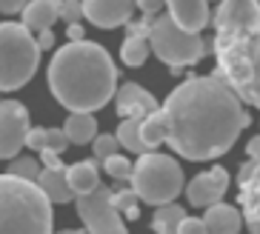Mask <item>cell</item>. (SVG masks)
<instances>
[{"label":"cell","instance_id":"cell-2","mask_svg":"<svg viewBox=\"0 0 260 234\" xmlns=\"http://www.w3.org/2000/svg\"><path fill=\"white\" fill-rule=\"evenodd\" d=\"M49 89L69 112L92 114L115 97L117 66L100 43H69L49 63Z\"/></svg>","mask_w":260,"mask_h":234},{"label":"cell","instance_id":"cell-39","mask_svg":"<svg viewBox=\"0 0 260 234\" xmlns=\"http://www.w3.org/2000/svg\"><path fill=\"white\" fill-rule=\"evenodd\" d=\"M257 146H260V140L252 137V143H249V154H252V160H257Z\"/></svg>","mask_w":260,"mask_h":234},{"label":"cell","instance_id":"cell-20","mask_svg":"<svg viewBox=\"0 0 260 234\" xmlns=\"http://www.w3.org/2000/svg\"><path fill=\"white\" fill-rule=\"evenodd\" d=\"M140 137H143V143L149 151H154L166 140V117H163L160 109L152 114H146L143 120H140Z\"/></svg>","mask_w":260,"mask_h":234},{"label":"cell","instance_id":"cell-35","mask_svg":"<svg viewBox=\"0 0 260 234\" xmlns=\"http://www.w3.org/2000/svg\"><path fill=\"white\" fill-rule=\"evenodd\" d=\"M29 0H0V12L3 15H17V12H23V6Z\"/></svg>","mask_w":260,"mask_h":234},{"label":"cell","instance_id":"cell-14","mask_svg":"<svg viewBox=\"0 0 260 234\" xmlns=\"http://www.w3.org/2000/svg\"><path fill=\"white\" fill-rule=\"evenodd\" d=\"M117 100V112H120L123 120H143L146 114L157 112V100L138 83H123L120 89L115 91Z\"/></svg>","mask_w":260,"mask_h":234},{"label":"cell","instance_id":"cell-19","mask_svg":"<svg viewBox=\"0 0 260 234\" xmlns=\"http://www.w3.org/2000/svg\"><path fill=\"white\" fill-rule=\"evenodd\" d=\"M63 135L69 143H92L94 135H98V120L92 114H80V112H72L66 126H63Z\"/></svg>","mask_w":260,"mask_h":234},{"label":"cell","instance_id":"cell-16","mask_svg":"<svg viewBox=\"0 0 260 234\" xmlns=\"http://www.w3.org/2000/svg\"><path fill=\"white\" fill-rule=\"evenodd\" d=\"M240 226H243V217L229 203H214L203 214V228H206V234H240Z\"/></svg>","mask_w":260,"mask_h":234},{"label":"cell","instance_id":"cell-28","mask_svg":"<svg viewBox=\"0 0 260 234\" xmlns=\"http://www.w3.org/2000/svg\"><path fill=\"white\" fill-rule=\"evenodd\" d=\"M60 17H63V23H69V26L83 20V6H80V0H60Z\"/></svg>","mask_w":260,"mask_h":234},{"label":"cell","instance_id":"cell-31","mask_svg":"<svg viewBox=\"0 0 260 234\" xmlns=\"http://www.w3.org/2000/svg\"><path fill=\"white\" fill-rule=\"evenodd\" d=\"M237 183H240V189H246V186L257 183V160H249V163L240 169V174H237Z\"/></svg>","mask_w":260,"mask_h":234},{"label":"cell","instance_id":"cell-6","mask_svg":"<svg viewBox=\"0 0 260 234\" xmlns=\"http://www.w3.org/2000/svg\"><path fill=\"white\" fill-rule=\"evenodd\" d=\"M132 191L138 200L149 206H166L175 203V197L183 191V169L175 157L146 151L132 166Z\"/></svg>","mask_w":260,"mask_h":234},{"label":"cell","instance_id":"cell-33","mask_svg":"<svg viewBox=\"0 0 260 234\" xmlns=\"http://www.w3.org/2000/svg\"><path fill=\"white\" fill-rule=\"evenodd\" d=\"M26 146L35 151H43V146H46V128H29L26 131Z\"/></svg>","mask_w":260,"mask_h":234},{"label":"cell","instance_id":"cell-21","mask_svg":"<svg viewBox=\"0 0 260 234\" xmlns=\"http://www.w3.org/2000/svg\"><path fill=\"white\" fill-rule=\"evenodd\" d=\"M183 217H186V212L177 203L157 206V212H154V217H152V228L157 234H175Z\"/></svg>","mask_w":260,"mask_h":234},{"label":"cell","instance_id":"cell-29","mask_svg":"<svg viewBox=\"0 0 260 234\" xmlns=\"http://www.w3.org/2000/svg\"><path fill=\"white\" fill-rule=\"evenodd\" d=\"M46 151H54V154H63V151L69 149V140L63 135V128H46Z\"/></svg>","mask_w":260,"mask_h":234},{"label":"cell","instance_id":"cell-17","mask_svg":"<svg viewBox=\"0 0 260 234\" xmlns=\"http://www.w3.org/2000/svg\"><path fill=\"white\" fill-rule=\"evenodd\" d=\"M35 186L40 189V194L46 197L49 203H69V200H75L69 183H66V169H40Z\"/></svg>","mask_w":260,"mask_h":234},{"label":"cell","instance_id":"cell-40","mask_svg":"<svg viewBox=\"0 0 260 234\" xmlns=\"http://www.w3.org/2000/svg\"><path fill=\"white\" fill-rule=\"evenodd\" d=\"M57 234H83V231H77V228H66V231H57Z\"/></svg>","mask_w":260,"mask_h":234},{"label":"cell","instance_id":"cell-15","mask_svg":"<svg viewBox=\"0 0 260 234\" xmlns=\"http://www.w3.org/2000/svg\"><path fill=\"white\" fill-rule=\"evenodd\" d=\"M60 20V0H29L23 6V26L35 31H46Z\"/></svg>","mask_w":260,"mask_h":234},{"label":"cell","instance_id":"cell-24","mask_svg":"<svg viewBox=\"0 0 260 234\" xmlns=\"http://www.w3.org/2000/svg\"><path fill=\"white\" fill-rule=\"evenodd\" d=\"M120 57L126 66H143L146 57H149V43L138 38H126L120 46Z\"/></svg>","mask_w":260,"mask_h":234},{"label":"cell","instance_id":"cell-34","mask_svg":"<svg viewBox=\"0 0 260 234\" xmlns=\"http://www.w3.org/2000/svg\"><path fill=\"white\" fill-rule=\"evenodd\" d=\"M149 23H152V20H146V17H143V20H140V23H126V31H129V38H138V40H146V38H149Z\"/></svg>","mask_w":260,"mask_h":234},{"label":"cell","instance_id":"cell-10","mask_svg":"<svg viewBox=\"0 0 260 234\" xmlns=\"http://www.w3.org/2000/svg\"><path fill=\"white\" fill-rule=\"evenodd\" d=\"M226 189H229V174H226V169H209V172L198 174V177L186 186V197H189L191 206L209 209V206H214V203H223Z\"/></svg>","mask_w":260,"mask_h":234},{"label":"cell","instance_id":"cell-7","mask_svg":"<svg viewBox=\"0 0 260 234\" xmlns=\"http://www.w3.org/2000/svg\"><path fill=\"white\" fill-rule=\"evenodd\" d=\"M146 43H149V49H154V54L166 66L175 69V72L183 66H191V63H200L206 57V49H209L203 35H189V31L177 29L175 20L166 12H160V15L149 23V38H146Z\"/></svg>","mask_w":260,"mask_h":234},{"label":"cell","instance_id":"cell-36","mask_svg":"<svg viewBox=\"0 0 260 234\" xmlns=\"http://www.w3.org/2000/svg\"><path fill=\"white\" fill-rule=\"evenodd\" d=\"M35 43H38V49H40V52H46V49H52V46H54V35H52V29L38 31V38H35Z\"/></svg>","mask_w":260,"mask_h":234},{"label":"cell","instance_id":"cell-11","mask_svg":"<svg viewBox=\"0 0 260 234\" xmlns=\"http://www.w3.org/2000/svg\"><path fill=\"white\" fill-rule=\"evenodd\" d=\"M83 17L98 29H117L132 20L135 0H80Z\"/></svg>","mask_w":260,"mask_h":234},{"label":"cell","instance_id":"cell-8","mask_svg":"<svg viewBox=\"0 0 260 234\" xmlns=\"http://www.w3.org/2000/svg\"><path fill=\"white\" fill-rule=\"evenodd\" d=\"M109 186H98L94 191H89V194H80L75 197L77 203V214H80V220L86 223V228H89V234H129L126 231V226H123L120 214L112 209V203H109Z\"/></svg>","mask_w":260,"mask_h":234},{"label":"cell","instance_id":"cell-9","mask_svg":"<svg viewBox=\"0 0 260 234\" xmlns=\"http://www.w3.org/2000/svg\"><path fill=\"white\" fill-rule=\"evenodd\" d=\"M29 109L17 100H0V160H15L26 146Z\"/></svg>","mask_w":260,"mask_h":234},{"label":"cell","instance_id":"cell-37","mask_svg":"<svg viewBox=\"0 0 260 234\" xmlns=\"http://www.w3.org/2000/svg\"><path fill=\"white\" fill-rule=\"evenodd\" d=\"M40 160H43V166L46 169H63V163H60V154H54V151H40Z\"/></svg>","mask_w":260,"mask_h":234},{"label":"cell","instance_id":"cell-12","mask_svg":"<svg viewBox=\"0 0 260 234\" xmlns=\"http://www.w3.org/2000/svg\"><path fill=\"white\" fill-rule=\"evenodd\" d=\"M214 29H260V6L257 0H220L214 15Z\"/></svg>","mask_w":260,"mask_h":234},{"label":"cell","instance_id":"cell-13","mask_svg":"<svg viewBox=\"0 0 260 234\" xmlns=\"http://www.w3.org/2000/svg\"><path fill=\"white\" fill-rule=\"evenodd\" d=\"M163 3H166V15L175 20V26L189 35H200L212 20L209 0H163Z\"/></svg>","mask_w":260,"mask_h":234},{"label":"cell","instance_id":"cell-22","mask_svg":"<svg viewBox=\"0 0 260 234\" xmlns=\"http://www.w3.org/2000/svg\"><path fill=\"white\" fill-rule=\"evenodd\" d=\"M117 146L120 149H129L132 154H146V143L143 137H140V120H123L120 126H117V135H115Z\"/></svg>","mask_w":260,"mask_h":234},{"label":"cell","instance_id":"cell-26","mask_svg":"<svg viewBox=\"0 0 260 234\" xmlns=\"http://www.w3.org/2000/svg\"><path fill=\"white\" fill-rule=\"evenodd\" d=\"M100 163H103L109 177H115V180H129L132 177V163L123 157V154H112V157L100 160Z\"/></svg>","mask_w":260,"mask_h":234},{"label":"cell","instance_id":"cell-18","mask_svg":"<svg viewBox=\"0 0 260 234\" xmlns=\"http://www.w3.org/2000/svg\"><path fill=\"white\" fill-rule=\"evenodd\" d=\"M66 183H69V189L75 197L94 191L100 186L98 183V163L94 160H80V163L69 166L66 169Z\"/></svg>","mask_w":260,"mask_h":234},{"label":"cell","instance_id":"cell-27","mask_svg":"<svg viewBox=\"0 0 260 234\" xmlns=\"http://www.w3.org/2000/svg\"><path fill=\"white\" fill-rule=\"evenodd\" d=\"M92 149H94V157L98 160H106V157H112V154H117V140H115V135H94V140H92Z\"/></svg>","mask_w":260,"mask_h":234},{"label":"cell","instance_id":"cell-25","mask_svg":"<svg viewBox=\"0 0 260 234\" xmlns=\"http://www.w3.org/2000/svg\"><path fill=\"white\" fill-rule=\"evenodd\" d=\"M6 174L20 177V180H26V183H35L38 180V174H40V163L38 160H31V157H15Z\"/></svg>","mask_w":260,"mask_h":234},{"label":"cell","instance_id":"cell-4","mask_svg":"<svg viewBox=\"0 0 260 234\" xmlns=\"http://www.w3.org/2000/svg\"><path fill=\"white\" fill-rule=\"evenodd\" d=\"M0 234H52V203L35 183L0 174Z\"/></svg>","mask_w":260,"mask_h":234},{"label":"cell","instance_id":"cell-30","mask_svg":"<svg viewBox=\"0 0 260 234\" xmlns=\"http://www.w3.org/2000/svg\"><path fill=\"white\" fill-rule=\"evenodd\" d=\"M135 6L143 12L146 20H154L160 12H166V3H163V0H135Z\"/></svg>","mask_w":260,"mask_h":234},{"label":"cell","instance_id":"cell-3","mask_svg":"<svg viewBox=\"0 0 260 234\" xmlns=\"http://www.w3.org/2000/svg\"><path fill=\"white\" fill-rule=\"evenodd\" d=\"M217 77L237 94L240 103L257 106L260 100V35L249 29H217L214 35Z\"/></svg>","mask_w":260,"mask_h":234},{"label":"cell","instance_id":"cell-23","mask_svg":"<svg viewBox=\"0 0 260 234\" xmlns=\"http://www.w3.org/2000/svg\"><path fill=\"white\" fill-rule=\"evenodd\" d=\"M109 203H112V209H115L117 214H126L129 220H138L140 212H138V194L132 189H117L109 194Z\"/></svg>","mask_w":260,"mask_h":234},{"label":"cell","instance_id":"cell-5","mask_svg":"<svg viewBox=\"0 0 260 234\" xmlns=\"http://www.w3.org/2000/svg\"><path fill=\"white\" fill-rule=\"evenodd\" d=\"M40 63L35 35L23 23H0V91H17L29 83Z\"/></svg>","mask_w":260,"mask_h":234},{"label":"cell","instance_id":"cell-32","mask_svg":"<svg viewBox=\"0 0 260 234\" xmlns=\"http://www.w3.org/2000/svg\"><path fill=\"white\" fill-rule=\"evenodd\" d=\"M175 234H206V228H203V220L200 217H183Z\"/></svg>","mask_w":260,"mask_h":234},{"label":"cell","instance_id":"cell-1","mask_svg":"<svg viewBox=\"0 0 260 234\" xmlns=\"http://www.w3.org/2000/svg\"><path fill=\"white\" fill-rule=\"evenodd\" d=\"M166 140L186 160H214L235 146L249 114L237 94L217 77H186L177 89L169 91L163 103Z\"/></svg>","mask_w":260,"mask_h":234},{"label":"cell","instance_id":"cell-38","mask_svg":"<svg viewBox=\"0 0 260 234\" xmlns=\"http://www.w3.org/2000/svg\"><path fill=\"white\" fill-rule=\"evenodd\" d=\"M69 38H72V43H80V40H83V29H80V23L69 26Z\"/></svg>","mask_w":260,"mask_h":234}]
</instances>
